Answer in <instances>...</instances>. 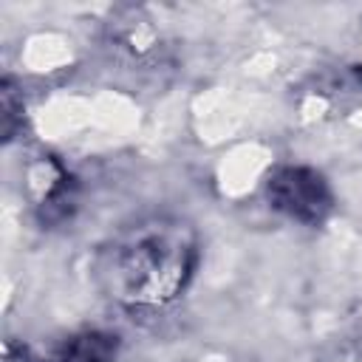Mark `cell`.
<instances>
[{"label":"cell","instance_id":"obj_1","mask_svg":"<svg viewBox=\"0 0 362 362\" xmlns=\"http://www.w3.org/2000/svg\"><path fill=\"white\" fill-rule=\"evenodd\" d=\"M195 232L167 215L130 223L102 257L107 291L127 305L170 303L195 269Z\"/></svg>","mask_w":362,"mask_h":362},{"label":"cell","instance_id":"obj_2","mask_svg":"<svg viewBox=\"0 0 362 362\" xmlns=\"http://www.w3.org/2000/svg\"><path fill=\"white\" fill-rule=\"evenodd\" d=\"M269 201L303 223H320L331 212V189L325 178L308 167H280L269 178Z\"/></svg>","mask_w":362,"mask_h":362},{"label":"cell","instance_id":"obj_3","mask_svg":"<svg viewBox=\"0 0 362 362\" xmlns=\"http://www.w3.org/2000/svg\"><path fill=\"white\" fill-rule=\"evenodd\" d=\"M113 356H116V337L102 331H88L65 345L62 362H113Z\"/></svg>","mask_w":362,"mask_h":362}]
</instances>
